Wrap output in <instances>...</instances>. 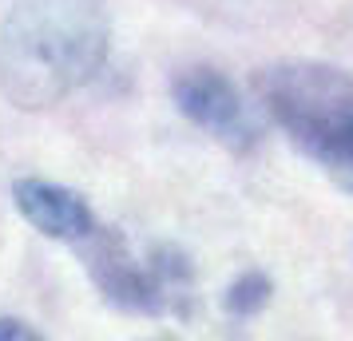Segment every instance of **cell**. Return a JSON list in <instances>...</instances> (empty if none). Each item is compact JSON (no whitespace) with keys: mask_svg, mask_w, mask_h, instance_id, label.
Instances as JSON below:
<instances>
[{"mask_svg":"<svg viewBox=\"0 0 353 341\" xmlns=\"http://www.w3.org/2000/svg\"><path fill=\"white\" fill-rule=\"evenodd\" d=\"M112 24L99 0H17L0 24V96L48 112L108 64Z\"/></svg>","mask_w":353,"mask_h":341,"instance_id":"obj_1","label":"cell"},{"mask_svg":"<svg viewBox=\"0 0 353 341\" xmlns=\"http://www.w3.org/2000/svg\"><path fill=\"white\" fill-rule=\"evenodd\" d=\"M258 99L290 143L353 191V76L330 64H274L258 72Z\"/></svg>","mask_w":353,"mask_h":341,"instance_id":"obj_2","label":"cell"},{"mask_svg":"<svg viewBox=\"0 0 353 341\" xmlns=\"http://www.w3.org/2000/svg\"><path fill=\"white\" fill-rule=\"evenodd\" d=\"M83 270L92 278V286L108 306L123 313H187L194 290V270L191 258L175 246H147L143 254L112 227H92L80 242Z\"/></svg>","mask_w":353,"mask_h":341,"instance_id":"obj_3","label":"cell"},{"mask_svg":"<svg viewBox=\"0 0 353 341\" xmlns=\"http://www.w3.org/2000/svg\"><path fill=\"white\" fill-rule=\"evenodd\" d=\"M171 96H175V107L191 119L194 127L210 131L230 151L254 147V139H258L254 119L246 115V103H242L239 87L226 80L223 72H214V68H187V72L175 76Z\"/></svg>","mask_w":353,"mask_h":341,"instance_id":"obj_4","label":"cell"},{"mask_svg":"<svg viewBox=\"0 0 353 341\" xmlns=\"http://www.w3.org/2000/svg\"><path fill=\"white\" fill-rule=\"evenodd\" d=\"M12 203H17L20 218L52 242H80L96 227V214L88 207V198L72 187H60V183L48 179H17L12 183Z\"/></svg>","mask_w":353,"mask_h":341,"instance_id":"obj_5","label":"cell"},{"mask_svg":"<svg viewBox=\"0 0 353 341\" xmlns=\"http://www.w3.org/2000/svg\"><path fill=\"white\" fill-rule=\"evenodd\" d=\"M270 293H274V282L262 274V270H242V274L226 286L223 306H226L230 318H254V313L266 309Z\"/></svg>","mask_w":353,"mask_h":341,"instance_id":"obj_6","label":"cell"},{"mask_svg":"<svg viewBox=\"0 0 353 341\" xmlns=\"http://www.w3.org/2000/svg\"><path fill=\"white\" fill-rule=\"evenodd\" d=\"M0 341H44V333L20 318H0Z\"/></svg>","mask_w":353,"mask_h":341,"instance_id":"obj_7","label":"cell"}]
</instances>
